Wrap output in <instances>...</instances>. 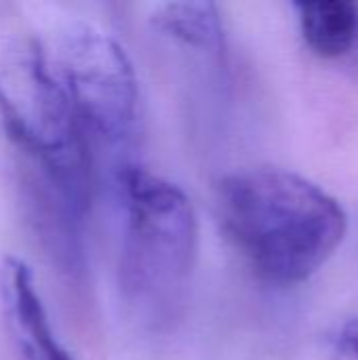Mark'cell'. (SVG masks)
<instances>
[{
    "label": "cell",
    "instance_id": "52a82bcc",
    "mask_svg": "<svg viewBox=\"0 0 358 360\" xmlns=\"http://www.w3.org/2000/svg\"><path fill=\"white\" fill-rule=\"evenodd\" d=\"M302 36L321 57L335 59L346 55L358 36V8L348 0L295 2Z\"/></svg>",
    "mask_w": 358,
    "mask_h": 360
},
{
    "label": "cell",
    "instance_id": "3957f363",
    "mask_svg": "<svg viewBox=\"0 0 358 360\" xmlns=\"http://www.w3.org/2000/svg\"><path fill=\"white\" fill-rule=\"evenodd\" d=\"M0 122L44 173L61 211L80 221L91 192L84 127L46 51L32 40L13 42L0 57Z\"/></svg>",
    "mask_w": 358,
    "mask_h": 360
},
{
    "label": "cell",
    "instance_id": "8992f818",
    "mask_svg": "<svg viewBox=\"0 0 358 360\" xmlns=\"http://www.w3.org/2000/svg\"><path fill=\"white\" fill-rule=\"evenodd\" d=\"M150 25L165 38L224 59L226 34L219 8L209 0H175L158 4L150 15Z\"/></svg>",
    "mask_w": 358,
    "mask_h": 360
},
{
    "label": "cell",
    "instance_id": "6da1fadb",
    "mask_svg": "<svg viewBox=\"0 0 358 360\" xmlns=\"http://www.w3.org/2000/svg\"><path fill=\"white\" fill-rule=\"evenodd\" d=\"M217 209L234 247L262 276L279 285L314 276L348 232V215L329 192L283 169L224 177Z\"/></svg>",
    "mask_w": 358,
    "mask_h": 360
},
{
    "label": "cell",
    "instance_id": "277c9868",
    "mask_svg": "<svg viewBox=\"0 0 358 360\" xmlns=\"http://www.w3.org/2000/svg\"><path fill=\"white\" fill-rule=\"evenodd\" d=\"M53 70L65 86L82 127L108 141L127 139L137 122V76L122 44L89 21H74L55 36Z\"/></svg>",
    "mask_w": 358,
    "mask_h": 360
},
{
    "label": "cell",
    "instance_id": "7a4b0ae2",
    "mask_svg": "<svg viewBox=\"0 0 358 360\" xmlns=\"http://www.w3.org/2000/svg\"><path fill=\"white\" fill-rule=\"evenodd\" d=\"M127 209L120 289L131 312L150 329L175 323L186 306L196 255L198 224L186 192L137 165L118 171Z\"/></svg>",
    "mask_w": 358,
    "mask_h": 360
},
{
    "label": "cell",
    "instance_id": "5b68a950",
    "mask_svg": "<svg viewBox=\"0 0 358 360\" xmlns=\"http://www.w3.org/2000/svg\"><path fill=\"white\" fill-rule=\"evenodd\" d=\"M2 300L21 360H74L49 325L32 270L17 257L4 259Z\"/></svg>",
    "mask_w": 358,
    "mask_h": 360
},
{
    "label": "cell",
    "instance_id": "ba28073f",
    "mask_svg": "<svg viewBox=\"0 0 358 360\" xmlns=\"http://www.w3.org/2000/svg\"><path fill=\"white\" fill-rule=\"evenodd\" d=\"M331 360H358V316L348 319L331 342Z\"/></svg>",
    "mask_w": 358,
    "mask_h": 360
}]
</instances>
